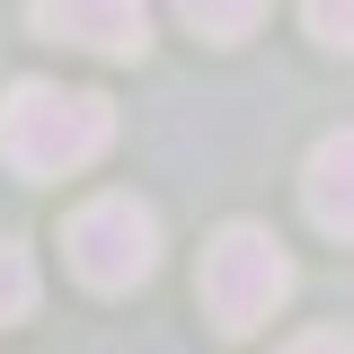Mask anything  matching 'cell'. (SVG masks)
<instances>
[{"instance_id": "obj_1", "label": "cell", "mask_w": 354, "mask_h": 354, "mask_svg": "<svg viewBox=\"0 0 354 354\" xmlns=\"http://www.w3.org/2000/svg\"><path fill=\"white\" fill-rule=\"evenodd\" d=\"M115 142V106L97 88H62V80H18L0 106V160L18 177H71Z\"/></svg>"}, {"instance_id": "obj_2", "label": "cell", "mask_w": 354, "mask_h": 354, "mask_svg": "<svg viewBox=\"0 0 354 354\" xmlns=\"http://www.w3.org/2000/svg\"><path fill=\"white\" fill-rule=\"evenodd\" d=\"M283 301H292V257H283V239L257 230V221L213 230V248H204V310H213V328L248 337V328H266Z\"/></svg>"}, {"instance_id": "obj_3", "label": "cell", "mask_w": 354, "mask_h": 354, "mask_svg": "<svg viewBox=\"0 0 354 354\" xmlns=\"http://www.w3.org/2000/svg\"><path fill=\"white\" fill-rule=\"evenodd\" d=\"M62 248H71V274H80V283L133 292V283H151V266H160V221H151V204H133V195H97V204L71 213Z\"/></svg>"}, {"instance_id": "obj_4", "label": "cell", "mask_w": 354, "mask_h": 354, "mask_svg": "<svg viewBox=\"0 0 354 354\" xmlns=\"http://www.w3.org/2000/svg\"><path fill=\"white\" fill-rule=\"evenodd\" d=\"M36 36L106 53V62H142L151 53V9L142 0H36Z\"/></svg>"}, {"instance_id": "obj_5", "label": "cell", "mask_w": 354, "mask_h": 354, "mask_svg": "<svg viewBox=\"0 0 354 354\" xmlns=\"http://www.w3.org/2000/svg\"><path fill=\"white\" fill-rule=\"evenodd\" d=\"M301 204H310V221H319L328 239H354V124H346V133H328V142L310 151V169H301Z\"/></svg>"}, {"instance_id": "obj_6", "label": "cell", "mask_w": 354, "mask_h": 354, "mask_svg": "<svg viewBox=\"0 0 354 354\" xmlns=\"http://www.w3.org/2000/svg\"><path fill=\"white\" fill-rule=\"evenodd\" d=\"M177 18H186L204 44H239V36L266 18V0H177Z\"/></svg>"}, {"instance_id": "obj_7", "label": "cell", "mask_w": 354, "mask_h": 354, "mask_svg": "<svg viewBox=\"0 0 354 354\" xmlns=\"http://www.w3.org/2000/svg\"><path fill=\"white\" fill-rule=\"evenodd\" d=\"M27 310H36V257L18 239H0V328H18Z\"/></svg>"}, {"instance_id": "obj_8", "label": "cell", "mask_w": 354, "mask_h": 354, "mask_svg": "<svg viewBox=\"0 0 354 354\" xmlns=\"http://www.w3.org/2000/svg\"><path fill=\"white\" fill-rule=\"evenodd\" d=\"M301 18L328 53H354V0H301Z\"/></svg>"}, {"instance_id": "obj_9", "label": "cell", "mask_w": 354, "mask_h": 354, "mask_svg": "<svg viewBox=\"0 0 354 354\" xmlns=\"http://www.w3.org/2000/svg\"><path fill=\"white\" fill-rule=\"evenodd\" d=\"M283 354H354V337L346 328H310V337H292Z\"/></svg>"}]
</instances>
